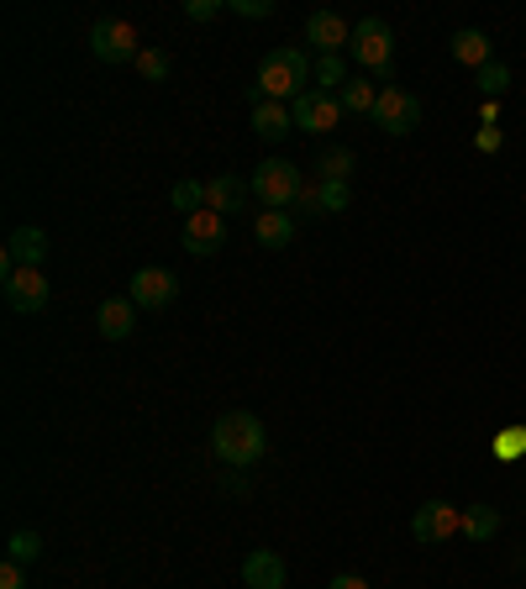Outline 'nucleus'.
<instances>
[{
  "label": "nucleus",
  "instance_id": "nucleus-1",
  "mask_svg": "<svg viewBox=\"0 0 526 589\" xmlns=\"http://www.w3.org/2000/svg\"><path fill=\"white\" fill-rule=\"evenodd\" d=\"M311 85H316V63L306 59L300 48H274V53H263L259 80L248 85V106H259V100H295Z\"/></svg>",
  "mask_w": 526,
  "mask_h": 589
},
{
  "label": "nucleus",
  "instance_id": "nucleus-2",
  "mask_svg": "<svg viewBox=\"0 0 526 589\" xmlns=\"http://www.w3.org/2000/svg\"><path fill=\"white\" fill-rule=\"evenodd\" d=\"M211 447H216V458L222 464H259L263 458V447H268V432H263V421L259 416H248V411H227L216 426H211Z\"/></svg>",
  "mask_w": 526,
  "mask_h": 589
},
{
  "label": "nucleus",
  "instance_id": "nucleus-3",
  "mask_svg": "<svg viewBox=\"0 0 526 589\" xmlns=\"http://www.w3.org/2000/svg\"><path fill=\"white\" fill-rule=\"evenodd\" d=\"M348 53L363 63V74H380L384 85L395 80V32H390V22H380V16H363V22L352 27Z\"/></svg>",
  "mask_w": 526,
  "mask_h": 589
},
{
  "label": "nucleus",
  "instance_id": "nucleus-4",
  "mask_svg": "<svg viewBox=\"0 0 526 589\" xmlns=\"http://www.w3.org/2000/svg\"><path fill=\"white\" fill-rule=\"evenodd\" d=\"M300 169H295L290 158H263L259 169H253V179H248V190L263 201V211H290L295 195H300Z\"/></svg>",
  "mask_w": 526,
  "mask_h": 589
},
{
  "label": "nucleus",
  "instance_id": "nucleus-5",
  "mask_svg": "<svg viewBox=\"0 0 526 589\" xmlns=\"http://www.w3.org/2000/svg\"><path fill=\"white\" fill-rule=\"evenodd\" d=\"M89 53L100 63H138L143 53V37L132 22H121V16H106V22H95L89 27Z\"/></svg>",
  "mask_w": 526,
  "mask_h": 589
},
{
  "label": "nucleus",
  "instance_id": "nucleus-6",
  "mask_svg": "<svg viewBox=\"0 0 526 589\" xmlns=\"http://www.w3.org/2000/svg\"><path fill=\"white\" fill-rule=\"evenodd\" d=\"M374 127L390 137H406L421 127V100L406 85H380V106H374Z\"/></svg>",
  "mask_w": 526,
  "mask_h": 589
},
{
  "label": "nucleus",
  "instance_id": "nucleus-7",
  "mask_svg": "<svg viewBox=\"0 0 526 589\" xmlns=\"http://www.w3.org/2000/svg\"><path fill=\"white\" fill-rule=\"evenodd\" d=\"M464 531V510L447 501H427L416 505V516H410V537L416 542H453Z\"/></svg>",
  "mask_w": 526,
  "mask_h": 589
},
{
  "label": "nucleus",
  "instance_id": "nucleus-8",
  "mask_svg": "<svg viewBox=\"0 0 526 589\" xmlns=\"http://www.w3.org/2000/svg\"><path fill=\"white\" fill-rule=\"evenodd\" d=\"M290 117H295V132H332L343 121V100L326 95V89H306L290 100Z\"/></svg>",
  "mask_w": 526,
  "mask_h": 589
},
{
  "label": "nucleus",
  "instance_id": "nucleus-9",
  "mask_svg": "<svg viewBox=\"0 0 526 589\" xmlns=\"http://www.w3.org/2000/svg\"><path fill=\"white\" fill-rule=\"evenodd\" d=\"M175 294H179V279L169 268H138L132 285H127V300H132L138 311H169Z\"/></svg>",
  "mask_w": 526,
  "mask_h": 589
},
{
  "label": "nucleus",
  "instance_id": "nucleus-10",
  "mask_svg": "<svg viewBox=\"0 0 526 589\" xmlns=\"http://www.w3.org/2000/svg\"><path fill=\"white\" fill-rule=\"evenodd\" d=\"M48 279H43V268H11L5 274V305L16 311V316H37L43 305H48Z\"/></svg>",
  "mask_w": 526,
  "mask_h": 589
},
{
  "label": "nucleus",
  "instance_id": "nucleus-11",
  "mask_svg": "<svg viewBox=\"0 0 526 589\" xmlns=\"http://www.w3.org/2000/svg\"><path fill=\"white\" fill-rule=\"evenodd\" d=\"M222 248H227V216H222V211H195V216H184V253L211 259V253H222Z\"/></svg>",
  "mask_w": 526,
  "mask_h": 589
},
{
  "label": "nucleus",
  "instance_id": "nucleus-12",
  "mask_svg": "<svg viewBox=\"0 0 526 589\" xmlns=\"http://www.w3.org/2000/svg\"><path fill=\"white\" fill-rule=\"evenodd\" d=\"M43 259H48V232L43 227H16L5 237V253H0L5 274L11 268H43Z\"/></svg>",
  "mask_w": 526,
  "mask_h": 589
},
{
  "label": "nucleus",
  "instance_id": "nucleus-13",
  "mask_svg": "<svg viewBox=\"0 0 526 589\" xmlns=\"http://www.w3.org/2000/svg\"><path fill=\"white\" fill-rule=\"evenodd\" d=\"M242 585L248 589H285V558L274 548H253L242 558Z\"/></svg>",
  "mask_w": 526,
  "mask_h": 589
},
{
  "label": "nucleus",
  "instance_id": "nucleus-14",
  "mask_svg": "<svg viewBox=\"0 0 526 589\" xmlns=\"http://www.w3.org/2000/svg\"><path fill=\"white\" fill-rule=\"evenodd\" d=\"M306 43H316V53H343L352 43V27L337 11H316V16L306 22Z\"/></svg>",
  "mask_w": 526,
  "mask_h": 589
},
{
  "label": "nucleus",
  "instance_id": "nucleus-15",
  "mask_svg": "<svg viewBox=\"0 0 526 589\" xmlns=\"http://www.w3.org/2000/svg\"><path fill=\"white\" fill-rule=\"evenodd\" d=\"M248 121H253V132H259L263 143H285V132H295V117L285 100H259V106H248Z\"/></svg>",
  "mask_w": 526,
  "mask_h": 589
},
{
  "label": "nucleus",
  "instance_id": "nucleus-16",
  "mask_svg": "<svg viewBox=\"0 0 526 589\" xmlns=\"http://www.w3.org/2000/svg\"><path fill=\"white\" fill-rule=\"evenodd\" d=\"M95 326H100V337H132V326H138V305L127 300V294H111V300H100V311H95Z\"/></svg>",
  "mask_w": 526,
  "mask_h": 589
},
{
  "label": "nucleus",
  "instance_id": "nucleus-17",
  "mask_svg": "<svg viewBox=\"0 0 526 589\" xmlns=\"http://www.w3.org/2000/svg\"><path fill=\"white\" fill-rule=\"evenodd\" d=\"M495 59V48H490V37L479 27H464V32H453V63H468L474 74L485 69V63Z\"/></svg>",
  "mask_w": 526,
  "mask_h": 589
},
{
  "label": "nucleus",
  "instance_id": "nucleus-18",
  "mask_svg": "<svg viewBox=\"0 0 526 589\" xmlns=\"http://www.w3.org/2000/svg\"><path fill=\"white\" fill-rule=\"evenodd\" d=\"M242 195H248V184L237 175H216V179H205V211H242Z\"/></svg>",
  "mask_w": 526,
  "mask_h": 589
},
{
  "label": "nucleus",
  "instance_id": "nucleus-19",
  "mask_svg": "<svg viewBox=\"0 0 526 589\" xmlns=\"http://www.w3.org/2000/svg\"><path fill=\"white\" fill-rule=\"evenodd\" d=\"M253 237H259L263 248H285V242L295 237V216H290V211H259Z\"/></svg>",
  "mask_w": 526,
  "mask_h": 589
},
{
  "label": "nucleus",
  "instance_id": "nucleus-20",
  "mask_svg": "<svg viewBox=\"0 0 526 589\" xmlns=\"http://www.w3.org/2000/svg\"><path fill=\"white\" fill-rule=\"evenodd\" d=\"M337 100H343V111H352V117H374L380 89L369 85V74H363V80H348V85L337 89Z\"/></svg>",
  "mask_w": 526,
  "mask_h": 589
},
{
  "label": "nucleus",
  "instance_id": "nucleus-21",
  "mask_svg": "<svg viewBox=\"0 0 526 589\" xmlns=\"http://www.w3.org/2000/svg\"><path fill=\"white\" fill-rule=\"evenodd\" d=\"M352 169H358V153L343 147V143L322 147V158H316V175H322V179H348V184H352Z\"/></svg>",
  "mask_w": 526,
  "mask_h": 589
},
{
  "label": "nucleus",
  "instance_id": "nucleus-22",
  "mask_svg": "<svg viewBox=\"0 0 526 589\" xmlns=\"http://www.w3.org/2000/svg\"><path fill=\"white\" fill-rule=\"evenodd\" d=\"M500 531V510L495 505H464V537L468 542H490Z\"/></svg>",
  "mask_w": 526,
  "mask_h": 589
},
{
  "label": "nucleus",
  "instance_id": "nucleus-23",
  "mask_svg": "<svg viewBox=\"0 0 526 589\" xmlns=\"http://www.w3.org/2000/svg\"><path fill=\"white\" fill-rule=\"evenodd\" d=\"M37 553H43V537L37 531H11L5 537V563H22L27 568V563H37Z\"/></svg>",
  "mask_w": 526,
  "mask_h": 589
},
{
  "label": "nucleus",
  "instance_id": "nucleus-24",
  "mask_svg": "<svg viewBox=\"0 0 526 589\" xmlns=\"http://www.w3.org/2000/svg\"><path fill=\"white\" fill-rule=\"evenodd\" d=\"M343 85H348V63H343V53H322V59H316V89L332 95V89H343Z\"/></svg>",
  "mask_w": 526,
  "mask_h": 589
},
{
  "label": "nucleus",
  "instance_id": "nucleus-25",
  "mask_svg": "<svg viewBox=\"0 0 526 589\" xmlns=\"http://www.w3.org/2000/svg\"><path fill=\"white\" fill-rule=\"evenodd\" d=\"M490 447H495V458H505V464L526 458V426H522V421H516V426H500Z\"/></svg>",
  "mask_w": 526,
  "mask_h": 589
},
{
  "label": "nucleus",
  "instance_id": "nucleus-26",
  "mask_svg": "<svg viewBox=\"0 0 526 589\" xmlns=\"http://www.w3.org/2000/svg\"><path fill=\"white\" fill-rule=\"evenodd\" d=\"M169 201H175V211L195 216V211H205V184L201 179H179L175 190H169Z\"/></svg>",
  "mask_w": 526,
  "mask_h": 589
},
{
  "label": "nucleus",
  "instance_id": "nucleus-27",
  "mask_svg": "<svg viewBox=\"0 0 526 589\" xmlns=\"http://www.w3.org/2000/svg\"><path fill=\"white\" fill-rule=\"evenodd\" d=\"M352 206V184L348 179H322V216H337V211Z\"/></svg>",
  "mask_w": 526,
  "mask_h": 589
},
{
  "label": "nucleus",
  "instance_id": "nucleus-28",
  "mask_svg": "<svg viewBox=\"0 0 526 589\" xmlns=\"http://www.w3.org/2000/svg\"><path fill=\"white\" fill-rule=\"evenodd\" d=\"M479 89H485L490 100H500V95L511 89V69H505V63H500V59H490V63H485V69H479Z\"/></svg>",
  "mask_w": 526,
  "mask_h": 589
},
{
  "label": "nucleus",
  "instance_id": "nucleus-29",
  "mask_svg": "<svg viewBox=\"0 0 526 589\" xmlns=\"http://www.w3.org/2000/svg\"><path fill=\"white\" fill-rule=\"evenodd\" d=\"M138 74L158 85V80L169 74V53H164V48H143V53H138Z\"/></svg>",
  "mask_w": 526,
  "mask_h": 589
},
{
  "label": "nucleus",
  "instance_id": "nucleus-30",
  "mask_svg": "<svg viewBox=\"0 0 526 589\" xmlns=\"http://www.w3.org/2000/svg\"><path fill=\"white\" fill-rule=\"evenodd\" d=\"M295 211H300V216H322V179H316V184H300Z\"/></svg>",
  "mask_w": 526,
  "mask_h": 589
},
{
  "label": "nucleus",
  "instance_id": "nucleus-31",
  "mask_svg": "<svg viewBox=\"0 0 526 589\" xmlns=\"http://www.w3.org/2000/svg\"><path fill=\"white\" fill-rule=\"evenodd\" d=\"M227 11H237V16H253V22H263V16H274V0H227Z\"/></svg>",
  "mask_w": 526,
  "mask_h": 589
},
{
  "label": "nucleus",
  "instance_id": "nucleus-32",
  "mask_svg": "<svg viewBox=\"0 0 526 589\" xmlns=\"http://www.w3.org/2000/svg\"><path fill=\"white\" fill-rule=\"evenodd\" d=\"M222 11H227L222 0H190V5H184V16H190V22H216Z\"/></svg>",
  "mask_w": 526,
  "mask_h": 589
},
{
  "label": "nucleus",
  "instance_id": "nucleus-33",
  "mask_svg": "<svg viewBox=\"0 0 526 589\" xmlns=\"http://www.w3.org/2000/svg\"><path fill=\"white\" fill-rule=\"evenodd\" d=\"M500 143H505L500 127H479V132H474V147H479V153H500Z\"/></svg>",
  "mask_w": 526,
  "mask_h": 589
},
{
  "label": "nucleus",
  "instance_id": "nucleus-34",
  "mask_svg": "<svg viewBox=\"0 0 526 589\" xmlns=\"http://www.w3.org/2000/svg\"><path fill=\"white\" fill-rule=\"evenodd\" d=\"M0 589H27V568L22 563H0Z\"/></svg>",
  "mask_w": 526,
  "mask_h": 589
},
{
  "label": "nucleus",
  "instance_id": "nucleus-35",
  "mask_svg": "<svg viewBox=\"0 0 526 589\" xmlns=\"http://www.w3.org/2000/svg\"><path fill=\"white\" fill-rule=\"evenodd\" d=\"M326 589H369V579H358V574H337Z\"/></svg>",
  "mask_w": 526,
  "mask_h": 589
},
{
  "label": "nucleus",
  "instance_id": "nucleus-36",
  "mask_svg": "<svg viewBox=\"0 0 526 589\" xmlns=\"http://www.w3.org/2000/svg\"><path fill=\"white\" fill-rule=\"evenodd\" d=\"M479 121H485V127H500V100H485V111H479Z\"/></svg>",
  "mask_w": 526,
  "mask_h": 589
},
{
  "label": "nucleus",
  "instance_id": "nucleus-37",
  "mask_svg": "<svg viewBox=\"0 0 526 589\" xmlns=\"http://www.w3.org/2000/svg\"><path fill=\"white\" fill-rule=\"evenodd\" d=\"M285 589H290V585H285Z\"/></svg>",
  "mask_w": 526,
  "mask_h": 589
}]
</instances>
